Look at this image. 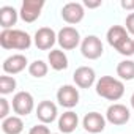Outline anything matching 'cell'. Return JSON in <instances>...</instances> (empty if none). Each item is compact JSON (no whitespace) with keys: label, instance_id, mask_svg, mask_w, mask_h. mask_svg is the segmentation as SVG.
<instances>
[{"label":"cell","instance_id":"obj_1","mask_svg":"<svg viewBox=\"0 0 134 134\" xmlns=\"http://www.w3.org/2000/svg\"><path fill=\"white\" fill-rule=\"evenodd\" d=\"M0 46L5 51H27L32 46V36L19 29L0 32Z\"/></svg>","mask_w":134,"mask_h":134},{"label":"cell","instance_id":"obj_2","mask_svg":"<svg viewBox=\"0 0 134 134\" xmlns=\"http://www.w3.org/2000/svg\"><path fill=\"white\" fill-rule=\"evenodd\" d=\"M96 95L107 99V101H118L125 95V84L123 81L112 77V76H101L95 84Z\"/></svg>","mask_w":134,"mask_h":134},{"label":"cell","instance_id":"obj_3","mask_svg":"<svg viewBox=\"0 0 134 134\" xmlns=\"http://www.w3.org/2000/svg\"><path fill=\"white\" fill-rule=\"evenodd\" d=\"M57 43H58V46H60L62 51H73L82 41H81V35H79L77 29H74L71 25H66V27H63V29L58 30V33H57Z\"/></svg>","mask_w":134,"mask_h":134},{"label":"cell","instance_id":"obj_4","mask_svg":"<svg viewBox=\"0 0 134 134\" xmlns=\"http://www.w3.org/2000/svg\"><path fill=\"white\" fill-rule=\"evenodd\" d=\"M11 106H13L14 114H18L19 117H27L35 109V99H33L32 93H29V92H18L13 96Z\"/></svg>","mask_w":134,"mask_h":134},{"label":"cell","instance_id":"obj_5","mask_svg":"<svg viewBox=\"0 0 134 134\" xmlns=\"http://www.w3.org/2000/svg\"><path fill=\"white\" fill-rule=\"evenodd\" d=\"M79 90L74 87V85H70V84H65L58 88L57 92V101L62 107L71 110L73 107H76L79 104Z\"/></svg>","mask_w":134,"mask_h":134},{"label":"cell","instance_id":"obj_6","mask_svg":"<svg viewBox=\"0 0 134 134\" xmlns=\"http://www.w3.org/2000/svg\"><path fill=\"white\" fill-rule=\"evenodd\" d=\"M131 118V112L129 109L125 106V104H120V103H114L107 107L106 110V120L110 123V125H115V126H121V125H126Z\"/></svg>","mask_w":134,"mask_h":134},{"label":"cell","instance_id":"obj_7","mask_svg":"<svg viewBox=\"0 0 134 134\" xmlns=\"http://www.w3.org/2000/svg\"><path fill=\"white\" fill-rule=\"evenodd\" d=\"M81 52L85 58L88 60H96L103 55L104 52V47H103V43L98 36L95 35H88L82 40L81 43Z\"/></svg>","mask_w":134,"mask_h":134},{"label":"cell","instance_id":"obj_8","mask_svg":"<svg viewBox=\"0 0 134 134\" xmlns=\"http://www.w3.org/2000/svg\"><path fill=\"white\" fill-rule=\"evenodd\" d=\"M43 7H44V0H24L19 10V16L24 22L32 24L40 18Z\"/></svg>","mask_w":134,"mask_h":134},{"label":"cell","instance_id":"obj_9","mask_svg":"<svg viewBox=\"0 0 134 134\" xmlns=\"http://www.w3.org/2000/svg\"><path fill=\"white\" fill-rule=\"evenodd\" d=\"M33 43L40 51H52L54 44L57 43V33L51 27H41L35 32Z\"/></svg>","mask_w":134,"mask_h":134},{"label":"cell","instance_id":"obj_10","mask_svg":"<svg viewBox=\"0 0 134 134\" xmlns=\"http://www.w3.org/2000/svg\"><path fill=\"white\" fill-rule=\"evenodd\" d=\"M60 14H62V18H63V21L66 24L74 25V24H79L84 19L85 10H84V5L82 3H79V2H70V3L63 5Z\"/></svg>","mask_w":134,"mask_h":134},{"label":"cell","instance_id":"obj_11","mask_svg":"<svg viewBox=\"0 0 134 134\" xmlns=\"http://www.w3.org/2000/svg\"><path fill=\"white\" fill-rule=\"evenodd\" d=\"M27 65H29V62H27V57H25L24 54H13V55L7 57V58L3 60L2 70H3L5 74L14 76V74L22 73V71L27 68Z\"/></svg>","mask_w":134,"mask_h":134},{"label":"cell","instance_id":"obj_12","mask_svg":"<svg viewBox=\"0 0 134 134\" xmlns=\"http://www.w3.org/2000/svg\"><path fill=\"white\" fill-rule=\"evenodd\" d=\"M106 117L101 115L99 112H88L84 115L82 118V126L87 132L90 134H98V132H103L104 128H106Z\"/></svg>","mask_w":134,"mask_h":134},{"label":"cell","instance_id":"obj_13","mask_svg":"<svg viewBox=\"0 0 134 134\" xmlns=\"http://www.w3.org/2000/svg\"><path fill=\"white\" fill-rule=\"evenodd\" d=\"M73 81L79 88H90L93 84H96L95 70L90 66H79L73 74Z\"/></svg>","mask_w":134,"mask_h":134},{"label":"cell","instance_id":"obj_14","mask_svg":"<svg viewBox=\"0 0 134 134\" xmlns=\"http://www.w3.org/2000/svg\"><path fill=\"white\" fill-rule=\"evenodd\" d=\"M36 118L43 123V125H49L52 121H55L57 115H58V110H57V104L49 101V99H44L41 101L38 106H36Z\"/></svg>","mask_w":134,"mask_h":134},{"label":"cell","instance_id":"obj_15","mask_svg":"<svg viewBox=\"0 0 134 134\" xmlns=\"http://www.w3.org/2000/svg\"><path fill=\"white\" fill-rule=\"evenodd\" d=\"M57 125H58V129L62 134H71L76 131V128L79 125V117L73 110H66L58 117Z\"/></svg>","mask_w":134,"mask_h":134},{"label":"cell","instance_id":"obj_16","mask_svg":"<svg viewBox=\"0 0 134 134\" xmlns=\"http://www.w3.org/2000/svg\"><path fill=\"white\" fill-rule=\"evenodd\" d=\"M47 62L54 71H63L68 68V57H66L65 51L62 49H52L47 55Z\"/></svg>","mask_w":134,"mask_h":134},{"label":"cell","instance_id":"obj_17","mask_svg":"<svg viewBox=\"0 0 134 134\" xmlns=\"http://www.w3.org/2000/svg\"><path fill=\"white\" fill-rule=\"evenodd\" d=\"M18 16H19V13L16 11V8L8 7V5L2 7L0 8V25H2V29L3 30L13 29V25H16V22H18Z\"/></svg>","mask_w":134,"mask_h":134},{"label":"cell","instance_id":"obj_18","mask_svg":"<svg viewBox=\"0 0 134 134\" xmlns=\"http://www.w3.org/2000/svg\"><path fill=\"white\" fill-rule=\"evenodd\" d=\"M0 126L5 134H21L24 131V121L19 115H10L8 118L2 120Z\"/></svg>","mask_w":134,"mask_h":134},{"label":"cell","instance_id":"obj_19","mask_svg":"<svg viewBox=\"0 0 134 134\" xmlns=\"http://www.w3.org/2000/svg\"><path fill=\"white\" fill-rule=\"evenodd\" d=\"M106 38H107V43H109L112 47H117L121 41H125L126 38H129V33H128V30H126L123 25H112V27L107 30Z\"/></svg>","mask_w":134,"mask_h":134},{"label":"cell","instance_id":"obj_20","mask_svg":"<svg viewBox=\"0 0 134 134\" xmlns=\"http://www.w3.org/2000/svg\"><path fill=\"white\" fill-rule=\"evenodd\" d=\"M117 76L120 81H132L134 79V62L121 60L117 65Z\"/></svg>","mask_w":134,"mask_h":134},{"label":"cell","instance_id":"obj_21","mask_svg":"<svg viewBox=\"0 0 134 134\" xmlns=\"http://www.w3.org/2000/svg\"><path fill=\"white\" fill-rule=\"evenodd\" d=\"M47 71H49V65L44 63L43 60H35V62H32L29 65V73H30V76H33L36 79L44 77L47 74Z\"/></svg>","mask_w":134,"mask_h":134},{"label":"cell","instance_id":"obj_22","mask_svg":"<svg viewBox=\"0 0 134 134\" xmlns=\"http://www.w3.org/2000/svg\"><path fill=\"white\" fill-rule=\"evenodd\" d=\"M16 87H18V82H16V79L13 76H8V74L0 76V93L3 96L13 93L16 90Z\"/></svg>","mask_w":134,"mask_h":134},{"label":"cell","instance_id":"obj_23","mask_svg":"<svg viewBox=\"0 0 134 134\" xmlns=\"http://www.w3.org/2000/svg\"><path fill=\"white\" fill-rule=\"evenodd\" d=\"M8 117H10V103L5 96H2L0 98V118L5 120Z\"/></svg>","mask_w":134,"mask_h":134},{"label":"cell","instance_id":"obj_24","mask_svg":"<svg viewBox=\"0 0 134 134\" xmlns=\"http://www.w3.org/2000/svg\"><path fill=\"white\" fill-rule=\"evenodd\" d=\"M29 134H52V132H51V129H49L46 125L40 123V125L32 126V128H30V131H29Z\"/></svg>","mask_w":134,"mask_h":134},{"label":"cell","instance_id":"obj_25","mask_svg":"<svg viewBox=\"0 0 134 134\" xmlns=\"http://www.w3.org/2000/svg\"><path fill=\"white\" fill-rule=\"evenodd\" d=\"M125 29L128 30V33H129V35H132V36H134V11H132V13H129V14L126 16Z\"/></svg>","mask_w":134,"mask_h":134},{"label":"cell","instance_id":"obj_26","mask_svg":"<svg viewBox=\"0 0 134 134\" xmlns=\"http://www.w3.org/2000/svg\"><path fill=\"white\" fill-rule=\"evenodd\" d=\"M120 5H121V8H123V10L134 11V0H121Z\"/></svg>","mask_w":134,"mask_h":134},{"label":"cell","instance_id":"obj_27","mask_svg":"<svg viewBox=\"0 0 134 134\" xmlns=\"http://www.w3.org/2000/svg\"><path fill=\"white\" fill-rule=\"evenodd\" d=\"M82 5H84V7H87V8H98V7H101V5H103V2H101V0H96V2H90V0H85Z\"/></svg>","mask_w":134,"mask_h":134},{"label":"cell","instance_id":"obj_28","mask_svg":"<svg viewBox=\"0 0 134 134\" xmlns=\"http://www.w3.org/2000/svg\"><path fill=\"white\" fill-rule=\"evenodd\" d=\"M129 103H131V107L134 109V93L131 95V99H129Z\"/></svg>","mask_w":134,"mask_h":134},{"label":"cell","instance_id":"obj_29","mask_svg":"<svg viewBox=\"0 0 134 134\" xmlns=\"http://www.w3.org/2000/svg\"><path fill=\"white\" fill-rule=\"evenodd\" d=\"M52 134H62V132H52Z\"/></svg>","mask_w":134,"mask_h":134},{"label":"cell","instance_id":"obj_30","mask_svg":"<svg viewBox=\"0 0 134 134\" xmlns=\"http://www.w3.org/2000/svg\"><path fill=\"white\" fill-rule=\"evenodd\" d=\"M132 40H134V38H132Z\"/></svg>","mask_w":134,"mask_h":134}]
</instances>
